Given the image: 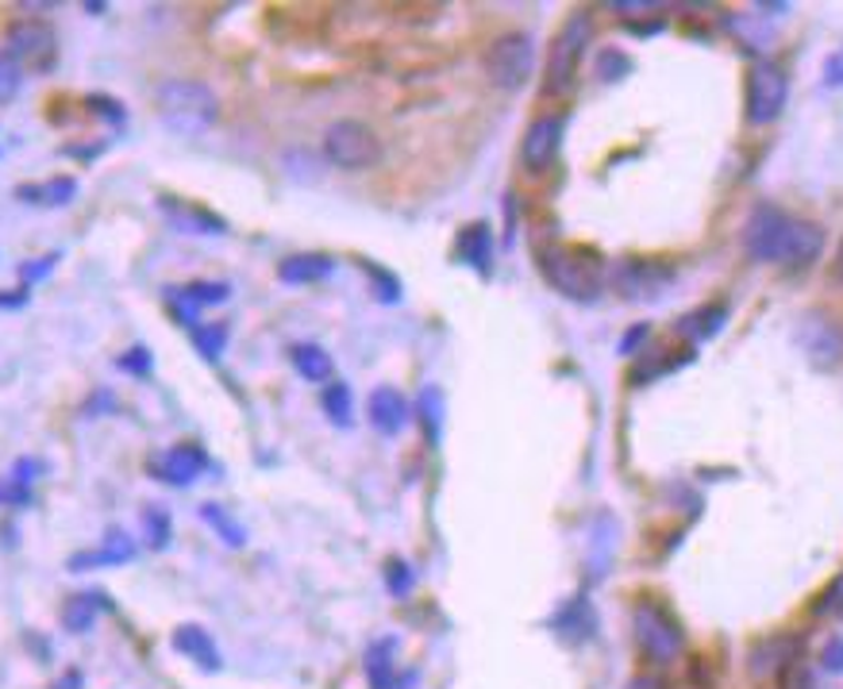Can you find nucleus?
Instances as JSON below:
<instances>
[{"label": "nucleus", "instance_id": "obj_23", "mask_svg": "<svg viewBox=\"0 0 843 689\" xmlns=\"http://www.w3.org/2000/svg\"><path fill=\"white\" fill-rule=\"evenodd\" d=\"M366 675H370L374 689L393 686V639H381L366 652Z\"/></svg>", "mask_w": 843, "mask_h": 689}, {"label": "nucleus", "instance_id": "obj_34", "mask_svg": "<svg viewBox=\"0 0 843 689\" xmlns=\"http://www.w3.org/2000/svg\"><path fill=\"white\" fill-rule=\"evenodd\" d=\"M631 69V62L624 58L620 51H601L597 58V77H605V82H620L624 74Z\"/></svg>", "mask_w": 843, "mask_h": 689}, {"label": "nucleus", "instance_id": "obj_14", "mask_svg": "<svg viewBox=\"0 0 843 689\" xmlns=\"http://www.w3.org/2000/svg\"><path fill=\"white\" fill-rule=\"evenodd\" d=\"M366 412H370V424L378 428L381 435H397L404 424H409V401L397 394L393 386H378L366 401Z\"/></svg>", "mask_w": 843, "mask_h": 689}, {"label": "nucleus", "instance_id": "obj_17", "mask_svg": "<svg viewBox=\"0 0 843 689\" xmlns=\"http://www.w3.org/2000/svg\"><path fill=\"white\" fill-rule=\"evenodd\" d=\"M793 663H798V639H790V636H775L752 652L755 675H782V670L793 667Z\"/></svg>", "mask_w": 843, "mask_h": 689}, {"label": "nucleus", "instance_id": "obj_9", "mask_svg": "<svg viewBox=\"0 0 843 689\" xmlns=\"http://www.w3.org/2000/svg\"><path fill=\"white\" fill-rule=\"evenodd\" d=\"M631 628H636V644L647 659L670 663L678 652H682V632L674 628V621H670L662 609L639 605L636 613H631Z\"/></svg>", "mask_w": 843, "mask_h": 689}, {"label": "nucleus", "instance_id": "obj_37", "mask_svg": "<svg viewBox=\"0 0 843 689\" xmlns=\"http://www.w3.org/2000/svg\"><path fill=\"white\" fill-rule=\"evenodd\" d=\"M821 667L829 670V675H843V639H829L821 652Z\"/></svg>", "mask_w": 843, "mask_h": 689}, {"label": "nucleus", "instance_id": "obj_19", "mask_svg": "<svg viewBox=\"0 0 843 689\" xmlns=\"http://www.w3.org/2000/svg\"><path fill=\"white\" fill-rule=\"evenodd\" d=\"M289 358H293L296 374L309 381H327L332 378V358H327L324 347H316V343H296L293 351H289Z\"/></svg>", "mask_w": 843, "mask_h": 689}, {"label": "nucleus", "instance_id": "obj_21", "mask_svg": "<svg viewBox=\"0 0 843 689\" xmlns=\"http://www.w3.org/2000/svg\"><path fill=\"white\" fill-rule=\"evenodd\" d=\"M74 193H77L74 177H54V182H46V185H20L15 197H23L28 205H66Z\"/></svg>", "mask_w": 843, "mask_h": 689}, {"label": "nucleus", "instance_id": "obj_15", "mask_svg": "<svg viewBox=\"0 0 843 689\" xmlns=\"http://www.w3.org/2000/svg\"><path fill=\"white\" fill-rule=\"evenodd\" d=\"M136 559V543L123 536L120 528H108V536L100 539L97 551H77L69 559V570H89V567H120V562Z\"/></svg>", "mask_w": 843, "mask_h": 689}, {"label": "nucleus", "instance_id": "obj_32", "mask_svg": "<svg viewBox=\"0 0 843 689\" xmlns=\"http://www.w3.org/2000/svg\"><path fill=\"white\" fill-rule=\"evenodd\" d=\"M813 613L817 616H840L843 613V570L829 582V590L821 593V601H817Z\"/></svg>", "mask_w": 843, "mask_h": 689}, {"label": "nucleus", "instance_id": "obj_8", "mask_svg": "<svg viewBox=\"0 0 843 689\" xmlns=\"http://www.w3.org/2000/svg\"><path fill=\"white\" fill-rule=\"evenodd\" d=\"M8 58L20 69H51L58 58V35L46 20H15L4 35Z\"/></svg>", "mask_w": 843, "mask_h": 689}, {"label": "nucleus", "instance_id": "obj_4", "mask_svg": "<svg viewBox=\"0 0 843 689\" xmlns=\"http://www.w3.org/2000/svg\"><path fill=\"white\" fill-rule=\"evenodd\" d=\"M590 39H593V20L585 12H574L566 23H562V31L555 35L551 54H548V82H543V89L548 93H566L570 89V82H574V74H577V62H582Z\"/></svg>", "mask_w": 843, "mask_h": 689}, {"label": "nucleus", "instance_id": "obj_2", "mask_svg": "<svg viewBox=\"0 0 843 689\" xmlns=\"http://www.w3.org/2000/svg\"><path fill=\"white\" fill-rule=\"evenodd\" d=\"M154 105H159L162 123L170 131H177V136H201L220 116L216 93L205 82H193V77H166V82H159L154 85Z\"/></svg>", "mask_w": 843, "mask_h": 689}, {"label": "nucleus", "instance_id": "obj_33", "mask_svg": "<svg viewBox=\"0 0 843 689\" xmlns=\"http://www.w3.org/2000/svg\"><path fill=\"white\" fill-rule=\"evenodd\" d=\"M20 82H23L20 66H15V62L8 58L4 51H0V105H4V100H12L15 93H20Z\"/></svg>", "mask_w": 843, "mask_h": 689}, {"label": "nucleus", "instance_id": "obj_22", "mask_svg": "<svg viewBox=\"0 0 843 689\" xmlns=\"http://www.w3.org/2000/svg\"><path fill=\"white\" fill-rule=\"evenodd\" d=\"M201 516H205V524H213L216 536H220L228 547H244V543H247L244 524H239L236 516H231L224 505H216V500H208V505H201Z\"/></svg>", "mask_w": 843, "mask_h": 689}, {"label": "nucleus", "instance_id": "obj_35", "mask_svg": "<svg viewBox=\"0 0 843 689\" xmlns=\"http://www.w3.org/2000/svg\"><path fill=\"white\" fill-rule=\"evenodd\" d=\"M116 366H120L123 374H147L151 370V355H147V347H131L128 355L116 358Z\"/></svg>", "mask_w": 843, "mask_h": 689}, {"label": "nucleus", "instance_id": "obj_5", "mask_svg": "<svg viewBox=\"0 0 843 689\" xmlns=\"http://www.w3.org/2000/svg\"><path fill=\"white\" fill-rule=\"evenodd\" d=\"M324 154L339 170H366L381 159V139L363 120H335L324 131Z\"/></svg>", "mask_w": 843, "mask_h": 689}, {"label": "nucleus", "instance_id": "obj_20", "mask_svg": "<svg viewBox=\"0 0 843 689\" xmlns=\"http://www.w3.org/2000/svg\"><path fill=\"white\" fill-rule=\"evenodd\" d=\"M97 613H100L97 593H77V598H69L66 605H62V624H66V632L82 636V632H89L93 624H97Z\"/></svg>", "mask_w": 843, "mask_h": 689}, {"label": "nucleus", "instance_id": "obj_1", "mask_svg": "<svg viewBox=\"0 0 843 689\" xmlns=\"http://www.w3.org/2000/svg\"><path fill=\"white\" fill-rule=\"evenodd\" d=\"M744 243L759 262L809 266L824 250V228L813 220H798L775 205H759L747 220Z\"/></svg>", "mask_w": 843, "mask_h": 689}, {"label": "nucleus", "instance_id": "obj_18", "mask_svg": "<svg viewBox=\"0 0 843 689\" xmlns=\"http://www.w3.org/2000/svg\"><path fill=\"white\" fill-rule=\"evenodd\" d=\"M332 273V258L327 255H293L278 266V278L289 281V286H309V281H320Z\"/></svg>", "mask_w": 843, "mask_h": 689}, {"label": "nucleus", "instance_id": "obj_41", "mask_svg": "<svg viewBox=\"0 0 843 689\" xmlns=\"http://www.w3.org/2000/svg\"><path fill=\"white\" fill-rule=\"evenodd\" d=\"M624 689H667V686H662L659 678H651V675H639V678H631Z\"/></svg>", "mask_w": 843, "mask_h": 689}, {"label": "nucleus", "instance_id": "obj_3", "mask_svg": "<svg viewBox=\"0 0 843 689\" xmlns=\"http://www.w3.org/2000/svg\"><path fill=\"white\" fill-rule=\"evenodd\" d=\"M543 273L559 293L574 297V301H590L601 289V258L582 247L543 250Z\"/></svg>", "mask_w": 843, "mask_h": 689}, {"label": "nucleus", "instance_id": "obj_31", "mask_svg": "<svg viewBox=\"0 0 843 689\" xmlns=\"http://www.w3.org/2000/svg\"><path fill=\"white\" fill-rule=\"evenodd\" d=\"M193 340H197V347H201V355H205V358H220L224 343H228V332H224V327L193 324Z\"/></svg>", "mask_w": 843, "mask_h": 689}, {"label": "nucleus", "instance_id": "obj_30", "mask_svg": "<svg viewBox=\"0 0 843 689\" xmlns=\"http://www.w3.org/2000/svg\"><path fill=\"white\" fill-rule=\"evenodd\" d=\"M420 412H424V428H428V440H440V412H443V401H440V389L428 386L420 394Z\"/></svg>", "mask_w": 843, "mask_h": 689}, {"label": "nucleus", "instance_id": "obj_25", "mask_svg": "<svg viewBox=\"0 0 843 689\" xmlns=\"http://www.w3.org/2000/svg\"><path fill=\"white\" fill-rule=\"evenodd\" d=\"M320 405H324V412L332 417V424L347 428L350 424V386H343V381H332V386H324V394H320Z\"/></svg>", "mask_w": 843, "mask_h": 689}, {"label": "nucleus", "instance_id": "obj_38", "mask_svg": "<svg viewBox=\"0 0 843 689\" xmlns=\"http://www.w3.org/2000/svg\"><path fill=\"white\" fill-rule=\"evenodd\" d=\"M89 108H97V112L108 116L112 123H123V108L116 105V100H108V97H89Z\"/></svg>", "mask_w": 843, "mask_h": 689}, {"label": "nucleus", "instance_id": "obj_7", "mask_svg": "<svg viewBox=\"0 0 843 689\" xmlns=\"http://www.w3.org/2000/svg\"><path fill=\"white\" fill-rule=\"evenodd\" d=\"M790 100V77L778 62H755L747 77V120L752 123H775Z\"/></svg>", "mask_w": 843, "mask_h": 689}, {"label": "nucleus", "instance_id": "obj_39", "mask_svg": "<svg viewBox=\"0 0 843 689\" xmlns=\"http://www.w3.org/2000/svg\"><path fill=\"white\" fill-rule=\"evenodd\" d=\"M824 82H829V85H843V51L829 58V66H824Z\"/></svg>", "mask_w": 843, "mask_h": 689}, {"label": "nucleus", "instance_id": "obj_36", "mask_svg": "<svg viewBox=\"0 0 843 689\" xmlns=\"http://www.w3.org/2000/svg\"><path fill=\"white\" fill-rule=\"evenodd\" d=\"M386 578H389V590H393V593H409V590H412V570L404 567L401 559H393V562H389Z\"/></svg>", "mask_w": 843, "mask_h": 689}, {"label": "nucleus", "instance_id": "obj_16", "mask_svg": "<svg viewBox=\"0 0 843 689\" xmlns=\"http://www.w3.org/2000/svg\"><path fill=\"white\" fill-rule=\"evenodd\" d=\"M174 652H182L185 659H193L197 663L201 670H220V652H216V644H213V636H208L205 628H197V624H182V628L174 632Z\"/></svg>", "mask_w": 843, "mask_h": 689}, {"label": "nucleus", "instance_id": "obj_27", "mask_svg": "<svg viewBox=\"0 0 843 689\" xmlns=\"http://www.w3.org/2000/svg\"><path fill=\"white\" fill-rule=\"evenodd\" d=\"M162 208H166V213L174 216L182 228H190V232H224V220H216V216L205 213V208H190V205H185L182 213H177L170 201H162Z\"/></svg>", "mask_w": 843, "mask_h": 689}, {"label": "nucleus", "instance_id": "obj_26", "mask_svg": "<svg viewBox=\"0 0 843 689\" xmlns=\"http://www.w3.org/2000/svg\"><path fill=\"white\" fill-rule=\"evenodd\" d=\"M724 324V304H705V309H698L693 316L682 320V332L693 335V340H709V335H716Z\"/></svg>", "mask_w": 843, "mask_h": 689}, {"label": "nucleus", "instance_id": "obj_29", "mask_svg": "<svg viewBox=\"0 0 843 689\" xmlns=\"http://www.w3.org/2000/svg\"><path fill=\"white\" fill-rule=\"evenodd\" d=\"M458 250H463V255L471 258L474 266H486V258H489V232H486V224H474V228H466L463 239H458Z\"/></svg>", "mask_w": 843, "mask_h": 689}, {"label": "nucleus", "instance_id": "obj_40", "mask_svg": "<svg viewBox=\"0 0 843 689\" xmlns=\"http://www.w3.org/2000/svg\"><path fill=\"white\" fill-rule=\"evenodd\" d=\"M51 266H54V258H39L35 266H23V270H20V278L35 281V278H43V273H51Z\"/></svg>", "mask_w": 843, "mask_h": 689}, {"label": "nucleus", "instance_id": "obj_24", "mask_svg": "<svg viewBox=\"0 0 843 689\" xmlns=\"http://www.w3.org/2000/svg\"><path fill=\"white\" fill-rule=\"evenodd\" d=\"M174 297H182L185 309H193V304H220L228 301L231 289L224 286V281H190L185 289H170Z\"/></svg>", "mask_w": 843, "mask_h": 689}, {"label": "nucleus", "instance_id": "obj_6", "mask_svg": "<svg viewBox=\"0 0 843 689\" xmlns=\"http://www.w3.org/2000/svg\"><path fill=\"white\" fill-rule=\"evenodd\" d=\"M536 66V46L525 31H509V35L494 39L486 51V74L497 89H520L532 77Z\"/></svg>", "mask_w": 843, "mask_h": 689}, {"label": "nucleus", "instance_id": "obj_10", "mask_svg": "<svg viewBox=\"0 0 843 689\" xmlns=\"http://www.w3.org/2000/svg\"><path fill=\"white\" fill-rule=\"evenodd\" d=\"M798 347L817 370H836L843 358V332L824 312H809L798 324Z\"/></svg>", "mask_w": 843, "mask_h": 689}, {"label": "nucleus", "instance_id": "obj_12", "mask_svg": "<svg viewBox=\"0 0 843 689\" xmlns=\"http://www.w3.org/2000/svg\"><path fill=\"white\" fill-rule=\"evenodd\" d=\"M151 474L162 477V482L170 485H190L197 482V474L208 466V455L201 448H193V443H177V448L162 451V455H151Z\"/></svg>", "mask_w": 843, "mask_h": 689}, {"label": "nucleus", "instance_id": "obj_11", "mask_svg": "<svg viewBox=\"0 0 843 689\" xmlns=\"http://www.w3.org/2000/svg\"><path fill=\"white\" fill-rule=\"evenodd\" d=\"M616 293H624L628 301H655L674 286V270L659 262H624L613 273Z\"/></svg>", "mask_w": 843, "mask_h": 689}, {"label": "nucleus", "instance_id": "obj_42", "mask_svg": "<svg viewBox=\"0 0 843 689\" xmlns=\"http://www.w3.org/2000/svg\"><path fill=\"white\" fill-rule=\"evenodd\" d=\"M836 278L843 281V243H840V250H836Z\"/></svg>", "mask_w": 843, "mask_h": 689}, {"label": "nucleus", "instance_id": "obj_13", "mask_svg": "<svg viewBox=\"0 0 843 689\" xmlns=\"http://www.w3.org/2000/svg\"><path fill=\"white\" fill-rule=\"evenodd\" d=\"M562 147V120L559 116H540L532 128L525 131V147H520V159L528 170H548L555 162Z\"/></svg>", "mask_w": 843, "mask_h": 689}, {"label": "nucleus", "instance_id": "obj_28", "mask_svg": "<svg viewBox=\"0 0 843 689\" xmlns=\"http://www.w3.org/2000/svg\"><path fill=\"white\" fill-rule=\"evenodd\" d=\"M143 531H147V543L154 547V551H162V547L170 543V513L162 505H147L143 508Z\"/></svg>", "mask_w": 843, "mask_h": 689}]
</instances>
